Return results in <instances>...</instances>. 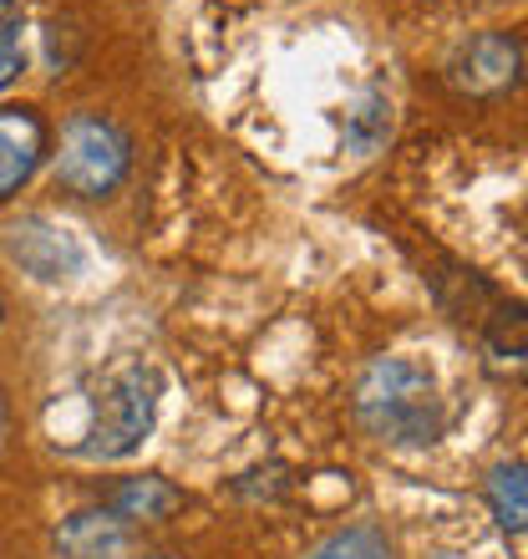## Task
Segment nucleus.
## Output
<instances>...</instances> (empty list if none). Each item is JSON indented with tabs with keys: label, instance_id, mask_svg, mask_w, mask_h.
<instances>
[{
	"label": "nucleus",
	"instance_id": "3",
	"mask_svg": "<svg viewBox=\"0 0 528 559\" xmlns=\"http://www.w3.org/2000/svg\"><path fill=\"white\" fill-rule=\"evenodd\" d=\"M132 168V138L103 112H72L61 122V153L57 178L76 199H107L122 189Z\"/></svg>",
	"mask_w": 528,
	"mask_h": 559
},
{
	"label": "nucleus",
	"instance_id": "12",
	"mask_svg": "<svg viewBox=\"0 0 528 559\" xmlns=\"http://www.w3.org/2000/svg\"><path fill=\"white\" fill-rule=\"evenodd\" d=\"M26 72V21L0 15V92Z\"/></svg>",
	"mask_w": 528,
	"mask_h": 559
},
{
	"label": "nucleus",
	"instance_id": "1",
	"mask_svg": "<svg viewBox=\"0 0 528 559\" xmlns=\"http://www.w3.org/2000/svg\"><path fill=\"white\" fill-rule=\"evenodd\" d=\"M356 417L376 442L392 448H422L437 442L447 427V407H442L437 377L422 361L407 356H382L371 361L367 377L356 382Z\"/></svg>",
	"mask_w": 528,
	"mask_h": 559
},
{
	"label": "nucleus",
	"instance_id": "14",
	"mask_svg": "<svg viewBox=\"0 0 528 559\" xmlns=\"http://www.w3.org/2000/svg\"><path fill=\"white\" fill-rule=\"evenodd\" d=\"M5 11H11V0H0V15H5Z\"/></svg>",
	"mask_w": 528,
	"mask_h": 559
},
{
	"label": "nucleus",
	"instance_id": "2",
	"mask_svg": "<svg viewBox=\"0 0 528 559\" xmlns=\"http://www.w3.org/2000/svg\"><path fill=\"white\" fill-rule=\"evenodd\" d=\"M158 397H163V377L147 361H128L103 382L97 407H92L87 442H76L82 457H128L137 453L158 423Z\"/></svg>",
	"mask_w": 528,
	"mask_h": 559
},
{
	"label": "nucleus",
	"instance_id": "8",
	"mask_svg": "<svg viewBox=\"0 0 528 559\" xmlns=\"http://www.w3.org/2000/svg\"><path fill=\"white\" fill-rule=\"evenodd\" d=\"M57 549L67 559H118L128 549V524L107 509H82L57 530Z\"/></svg>",
	"mask_w": 528,
	"mask_h": 559
},
{
	"label": "nucleus",
	"instance_id": "4",
	"mask_svg": "<svg viewBox=\"0 0 528 559\" xmlns=\"http://www.w3.org/2000/svg\"><path fill=\"white\" fill-rule=\"evenodd\" d=\"M5 254L26 275L46 280V285H61V280H76L87 270V250L82 239L67 229V224H51V219H21L15 229H5Z\"/></svg>",
	"mask_w": 528,
	"mask_h": 559
},
{
	"label": "nucleus",
	"instance_id": "10",
	"mask_svg": "<svg viewBox=\"0 0 528 559\" xmlns=\"http://www.w3.org/2000/svg\"><path fill=\"white\" fill-rule=\"evenodd\" d=\"M488 503H493V519H499L503 534H524V524H528L524 463H499V468H493V478H488Z\"/></svg>",
	"mask_w": 528,
	"mask_h": 559
},
{
	"label": "nucleus",
	"instance_id": "15",
	"mask_svg": "<svg viewBox=\"0 0 528 559\" xmlns=\"http://www.w3.org/2000/svg\"><path fill=\"white\" fill-rule=\"evenodd\" d=\"M0 321H5V300H0Z\"/></svg>",
	"mask_w": 528,
	"mask_h": 559
},
{
	"label": "nucleus",
	"instance_id": "9",
	"mask_svg": "<svg viewBox=\"0 0 528 559\" xmlns=\"http://www.w3.org/2000/svg\"><path fill=\"white\" fill-rule=\"evenodd\" d=\"M340 138H346V147L351 153H376V147L392 138V103H386L382 92H367V97H356L351 107H346V122H340Z\"/></svg>",
	"mask_w": 528,
	"mask_h": 559
},
{
	"label": "nucleus",
	"instance_id": "5",
	"mask_svg": "<svg viewBox=\"0 0 528 559\" xmlns=\"http://www.w3.org/2000/svg\"><path fill=\"white\" fill-rule=\"evenodd\" d=\"M524 82V41L514 31H478L453 61V87L468 97H499Z\"/></svg>",
	"mask_w": 528,
	"mask_h": 559
},
{
	"label": "nucleus",
	"instance_id": "7",
	"mask_svg": "<svg viewBox=\"0 0 528 559\" xmlns=\"http://www.w3.org/2000/svg\"><path fill=\"white\" fill-rule=\"evenodd\" d=\"M112 519L122 524H163V519H173L183 509V488L158 478V473H147V478H122L103 503Z\"/></svg>",
	"mask_w": 528,
	"mask_h": 559
},
{
	"label": "nucleus",
	"instance_id": "11",
	"mask_svg": "<svg viewBox=\"0 0 528 559\" xmlns=\"http://www.w3.org/2000/svg\"><path fill=\"white\" fill-rule=\"evenodd\" d=\"M310 559H396V549L376 524H351V530L331 534L321 549H310Z\"/></svg>",
	"mask_w": 528,
	"mask_h": 559
},
{
	"label": "nucleus",
	"instance_id": "13",
	"mask_svg": "<svg viewBox=\"0 0 528 559\" xmlns=\"http://www.w3.org/2000/svg\"><path fill=\"white\" fill-rule=\"evenodd\" d=\"M0 432H5V397H0Z\"/></svg>",
	"mask_w": 528,
	"mask_h": 559
},
{
	"label": "nucleus",
	"instance_id": "6",
	"mask_svg": "<svg viewBox=\"0 0 528 559\" xmlns=\"http://www.w3.org/2000/svg\"><path fill=\"white\" fill-rule=\"evenodd\" d=\"M51 153V128L36 107H0V204H11L15 193L26 189L36 168Z\"/></svg>",
	"mask_w": 528,
	"mask_h": 559
}]
</instances>
